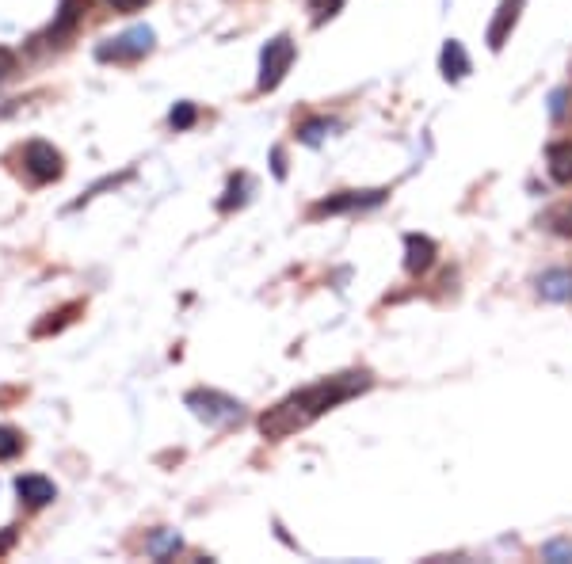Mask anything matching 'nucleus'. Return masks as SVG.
Listing matches in <instances>:
<instances>
[{
  "instance_id": "obj_1",
  "label": "nucleus",
  "mask_w": 572,
  "mask_h": 564,
  "mask_svg": "<svg viewBox=\"0 0 572 564\" xmlns=\"http://www.w3.org/2000/svg\"><path fill=\"white\" fill-rule=\"evenodd\" d=\"M370 385H374V378H370L367 370H351V374H336V378H328V382L309 385L302 393L286 397L283 404H275L271 412H264V416H260V431H264L267 439H286V435L302 431L309 420L332 412L336 404L367 393Z\"/></svg>"
},
{
  "instance_id": "obj_2",
  "label": "nucleus",
  "mask_w": 572,
  "mask_h": 564,
  "mask_svg": "<svg viewBox=\"0 0 572 564\" xmlns=\"http://www.w3.org/2000/svg\"><path fill=\"white\" fill-rule=\"evenodd\" d=\"M187 408H195V416L206 423H237L245 416L241 401H233V397H225V393H214V389L187 393Z\"/></svg>"
},
{
  "instance_id": "obj_3",
  "label": "nucleus",
  "mask_w": 572,
  "mask_h": 564,
  "mask_svg": "<svg viewBox=\"0 0 572 564\" xmlns=\"http://www.w3.org/2000/svg\"><path fill=\"white\" fill-rule=\"evenodd\" d=\"M290 65H294V42L286 39V35L267 42L264 54H260V92L279 88L283 77L290 73Z\"/></svg>"
},
{
  "instance_id": "obj_4",
  "label": "nucleus",
  "mask_w": 572,
  "mask_h": 564,
  "mask_svg": "<svg viewBox=\"0 0 572 564\" xmlns=\"http://www.w3.org/2000/svg\"><path fill=\"white\" fill-rule=\"evenodd\" d=\"M153 50V31L149 27H130V31H123L119 39H107L96 50V58L100 61H138L145 58Z\"/></svg>"
},
{
  "instance_id": "obj_5",
  "label": "nucleus",
  "mask_w": 572,
  "mask_h": 564,
  "mask_svg": "<svg viewBox=\"0 0 572 564\" xmlns=\"http://www.w3.org/2000/svg\"><path fill=\"white\" fill-rule=\"evenodd\" d=\"M389 191H340V195H328L321 199L309 214L313 218H332V214H351V210H367V206H378L386 199Z\"/></svg>"
},
{
  "instance_id": "obj_6",
  "label": "nucleus",
  "mask_w": 572,
  "mask_h": 564,
  "mask_svg": "<svg viewBox=\"0 0 572 564\" xmlns=\"http://www.w3.org/2000/svg\"><path fill=\"white\" fill-rule=\"evenodd\" d=\"M23 168H27V176L39 183H50L62 176V153L54 149V145H46V141H31L27 149H23Z\"/></svg>"
},
{
  "instance_id": "obj_7",
  "label": "nucleus",
  "mask_w": 572,
  "mask_h": 564,
  "mask_svg": "<svg viewBox=\"0 0 572 564\" xmlns=\"http://www.w3.org/2000/svg\"><path fill=\"white\" fill-rule=\"evenodd\" d=\"M435 256H439V248H435L431 237H420V233H409V237H405V267H409V275L431 271Z\"/></svg>"
},
{
  "instance_id": "obj_8",
  "label": "nucleus",
  "mask_w": 572,
  "mask_h": 564,
  "mask_svg": "<svg viewBox=\"0 0 572 564\" xmlns=\"http://www.w3.org/2000/svg\"><path fill=\"white\" fill-rule=\"evenodd\" d=\"M523 4H527V0H504V4L496 8V16H492V23H489V46H492V50H500V46L508 42L511 27L519 23Z\"/></svg>"
},
{
  "instance_id": "obj_9",
  "label": "nucleus",
  "mask_w": 572,
  "mask_h": 564,
  "mask_svg": "<svg viewBox=\"0 0 572 564\" xmlns=\"http://www.w3.org/2000/svg\"><path fill=\"white\" fill-rule=\"evenodd\" d=\"M84 4H88V0H62V12H58V20L50 23V31H46V39H50V42H62V39H69V35L77 31V23H81V16H84Z\"/></svg>"
},
{
  "instance_id": "obj_10",
  "label": "nucleus",
  "mask_w": 572,
  "mask_h": 564,
  "mask_svg": "<svg viewBox=\"0 0 572 564\" xmlns=\"http://www.w3.org/2000/svg\"><path fill=\"white\" fill-rule=\"evenodd\" d=\"M16 492H20L23 504H31V507H42V504H50V500H58V488L46 481V477H35V473L20 477V481H16Z\"/></svg>"
},
{
  "instance_id": "obj_11",
  "label": "nucleus",
  "mask_w": 572,
  "mask_h": 564,
  "mask_svg": "<svg viewBox=\"0 0 572 564\" xmlns=\"http://www.w3.org/2000/svg\"><path fill=\"white\" fill-rule=\"evenodd\" d=\"M546 164L553 183H572V141H553L546 149Z\"/></svg>"
},
{
  "instance_id": "obj_12",
  "label": "nucleus",
  "mask_w": 572,
  "mask_h": 564,
  "mask_svg": "<svg viewBox=\"0 0 572 564\" xmlns=\"http://www.w3.org/2000/svg\"><path fill=\"white\" fill-rule=\"evenodd\" d=\"M439 69H443V77H447V81H462V77L470 73V58H466V50H462V42L458 39H450L447 46H443Z\"/></svg>"
},
{
  "instance_id": "obj_13",
  "label": "nucleus",
  "mask_w": 572,
  "mask_h": 564,
  "mask_svg": "<svg viewBox=\"0 0 572 564\" xmlns=\"http://www.w3.org/2000/svg\"><path fill=\"white\" fill-rule=\"evenodd\" d=\"M538 294L550 302H569L572 298V271H546L538 279Z\"/></svg>"
},
{
  "instance_id": "obj_14",
  "label": "nucleus",
  "mask_w": 572,
  "mask_h": 564,
  "mask_svg": "<svg viewBox=\"0 0 572 564\" xmlns=\"http://www.w3.org/2000/svg\"><path fill=\"white\" fill-rule=\"evenodd\" d=\"M145 549H149V557L168 561L172 553H180V534H176V530H168V534H153V538L145 542Z\"/></svg>"
},
{
  "instance_id": "obj_15",
  "label": "nucleus",
  "mask_w": 572,
  "mask_h": 564,
  "mask_svg": "<svg viewBox=\"0 0 572 564\" xmlns=\"http://www.w3.org/2000/svg\"><path fill=\"white\" fill-rule=\"evenodd\" d=\"M332 130H336V122L332 119H309L298 126V138L309 141V145H317V141L325 138V134H332Z\"/></svg>"
},
{
  "instance_id": "obj_16",
  "label": "nucleus",
  "mask_w": 572,
  "mask_h": 564,
  "mask_svg": "<svg viewBox=\"0 0 572 564\" xmlns=\"http://www.w3.org/2000/svg\"><path fill=\"white\" fill-rule=\"evenodd\" d=\"M195 119H199V107H195V103H176L172 115H168L172 130H187V126H195Z\"/></svg>"
},
{
  "instance_id": "obj_17",
  "label": "nucleus",
  "mask_w": 572,
  "mask_h": 564,
  "mask_svg": "<svg viewBox=\"0 0 572 564\" xmlns=\"http://www.w3.org/2000/svg\"><path fill=\"white\" fill-rule=\"evenodd\" d=\"M20 450H23V435H20V431H12V427H0V462L16 458Z\"/></svg>"
},
{
  "instance_id": "obj_18",
  "label": "nucleus",
  "mask_w": 572,
  "mask_h": 564,
  "mask_svg": "<svg viewBox=\"0 0 572 564\" xmlns=\"http://www.w3.org/2000/svg\"><path fill=\"white\" fill-rule=\"evenodd\" d=\"M245 191H248V180H245V176L229 180V187H225V199L218 202V210H233V206H241V202H245Z\"/></svg>"
},
{
  "instance_id": "obj_19",
  "label": "nucleus",
  "mask_w": 572,
  "mask_h": 564,
  "mask_svg": "<svg viewBox=\"0 0 572 564\" xmlns=\"http://www.w3.org/2000/svg\"><path fill=\"white\" fill-rule=\"evenodd\" d=\"M348 0H309V12H313V23H325L332 20Z\"/></svg>"
},
{
  "instance_id": "obj_20",
  "label": "nucleus",
  "mask_w": 572,
  "mask_h": 564,
  "mask_svg": "<svg viewBox=\"0 0 572 564\" xmlns=\"http://www.w3.org/2000/svg\"><path fill=\"white\" fill-rule=\"evenodd\" d=\"M546 561H572V542H550L542 549Z\"/></svg>"
},
{
  "instance_id": "obj_21",
  "label": "nucleus",
  "mask_w": 572,
  "mask_h": 564,
  "mask_svg": "<svg viewBox=\"0 0 572 564\" xmlns=\"http://www.w3.org/2000/svg\"><path fill=\"white\" fill-rule=\"evenodd\" d=\"M16 69H20V61H16V54L0 46V81H8V77H12Z\"/></svg>"
},
{
  "instance_id": "obj_22",
  "label": "nucleus",
  "mask_w": 572,
  "mask_h": 564,
  "mask_svg": "<svg viewBox=\"0 0 572 564\" xmlns=\"http://www.w3.org/2000/svg\"><path fill=\"white\" fill-rule=\"evenodd\" d=\"M553 222H557V233H565V237H572V206H565V210H557V214H553Z\"/></svg>"
},
{
  "instance_id": "obj_23",
  "label": "nucleus",
  "mask_w": 572,
  "mask_h": 564,
  "mask_svg": "<svg viewBox=\"0 0 572 564\" xmlns=\"http://www.w3.org/2000/svg\"><path fill=\"white\" fill-rule=\"evenodd\" d=\"M115 12H138V8H145L149 0H107Z\"/></svg>"
},
{
  "instance_id": "obj_24",
  "label": "nucleus",
  "mask_w": 572,
  "mask_h": 564,
  "mask_svg": "<svg viewBox=\"0 0 572 564\" xmlns=\"http://www.w3.org/2000/svg\"><path fill=\"white\" fill-rule=\"evenodd\" d=\"M553 115H565V92L553 96Z\"/></svg>"
},
{
  "instance_id": "obj_25",
  "label": "nucleus",
  "mask_w": 572,
  "mask_h": 564,
  "mask_svg": "<svg viewBox=\"0 0 572 564\" xmlns=\"http://www.w3.org/2000/svg\"><path fill=\"white\" fill-rule=\"evenodd\" d=\"M275 176H286V164H283V149H275Z\"/></svg>"
}]
</instances>
